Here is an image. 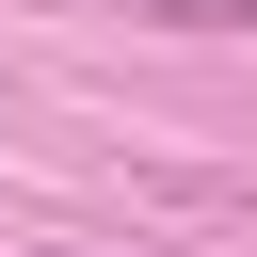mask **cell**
<instances>
[{"mask_svg":"<svg viewBox=\"0 0 257 257\" xmlns=\"http://www.w3.org/2000/svg\"><path fill=\"white\" fill-rule=\"evenodd\" d=\"M32 257H64V241H32Z\"/></svg>","mask_w":257,"mask_h":257,"instance_id":"cell-2","label":"cell"},{"mask_svg":"<svg viewBox=\"0 0 257 257\" xmlns=\"http://www.w3.org/2000/svg\"><path fill=\"white\" fill-rule=\"evenodd\" d=\"M145 16H177V32H257V0H145Z\"/></svg>","mask_w":257,"mask_h":257,"instance_id":"cell-1","label":"cell"}]
</instances>
